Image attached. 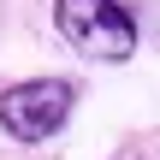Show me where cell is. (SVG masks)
I'll use <instances>...</instances> for the list:
<instances>
[{
  "mask_svg": "<svg viewBox=\"0 0 160 160\" xmlns=\"http://www.w3.org/2000/svg\"><path fill=\"white\" fill-rule=\"evenodd\" d=\"M77 113V83L71 77H18L0 89V131L24 148L53 142Z\"/></svg>",
  "mask_w": 160,
  "mask_h": 160,
  "instance_id": "2",
  "label": "cell"
},
{
  "mask_svg": "<svg viewBox=\"0 0 160 160\" xmlns=\"http://www.w3.org/2000/svg\"><path fill=\"white\" fill-rule=\"evenodd\" d=\"M53 30L89 65H125L142 42L137 12L125 0H53Z\"/></svg>",
  "mask_w": 160,
  "mask_h": 160,
  "instance_id": "1",
  "label": "cell"
}]
</instances>
